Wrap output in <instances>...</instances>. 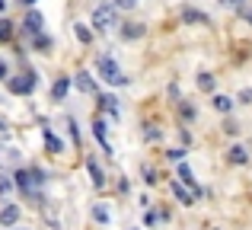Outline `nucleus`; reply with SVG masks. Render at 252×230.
<instances>
[{"label": "nucleus", "instance_id": "1", "mask_svg": "<svg viewBox=\"0 0 252 230\" xmlns=\"http://www.w3.org/2000/svg\"><path fill=\"white\" fill-rule=\"evenodd\" d=\"M96 70H99V77H102L105 83H112V87H128V77H125V70L115 64V58L102 55L96 61Z\"/></svg>", "mask_w": 252, "mask_h": 230}, {"label": "nucleus", "instance_id": "2", "mask_svg": "<svg viewBox=\"0 0 252 230\" xmlns=\"http://www.w3.org/2000/svg\"><path fill=\"white\" fill-rule=\"evenodd\" d=\"M118 26V6L115 3H99L93 10V29L96 32H109Z\"/></svg>", "mask_w": 252, "mask_h": 230}, {"label": "nucleus", "instance_id": "3", "mask_svg": "<svg viewBox=\"0 0 252 230\" xmlns=\"http://www.w3.org/2000/svg\"><path fill=\"white\" fill-rule=\"evenodd\" d=\"M16 186L23 189V192H38V189L45 186V173L35 169V166H32V169H19V173H16Z\"/></svg>", "mask_w": 252, "mask_h": 230}, {"label": "nucleus", "instance_id": "4", "mask_svg": "<svg viewBox=\"0 0 252 230\" xmlns=\"http://www.w3.org/2000/svg\"><path fill=\"white\" fill-rule=\"evenodd\" d=\"M35 74H23V77H13V80H6V87H10V93H16V96H26V93H32L35 90Z\"/></svg>", "mask_w": 252, "mask_h": 230}, {"label": "nucleus", "instance_id": "5", "mask_svg": "<svg viewBox=\"0 0 252 230\" xmlns=\"http://www.w3.org/2000/svg\"><path fill=\"white\" fill-rule=\"evenodd\" d=\"M74 87L80 90V93H86V96H96V93H99V87H96V80H93V74H86V70H80V74H77Z\"/></svg>", "mask_w": 252, "mask_h": 230}, {"label": "nucleus", "instance_id": "6", "mask_svg": "<svg viewBox=\"0 0 252 230\" xmlns=\"http://www.w3.org/2000/svg\"><path fill=\"white\" fill-rule=\"evenodd\" d=\"M179 179H182L185 182V186H189L191 189V192H195V195H201V186H198V179H195V173H191V169H189V163H179Z\"/></svg>", "mask_w": 252, "mask_h": 230}, {"label": "nucleus", "instance_id": "7", "mask_svg": "<svg viewBox=\"0 0 252 230\" xmlns=\"http://www.w3.org/2000/svg\"><path fill=\"white\" fill-rule=\"evenodd\" d=\"M23 29L29 32L32 38H35V35H42V16H38L35 10H32V13H26V23H23Z\"/></svg>", "mask_w": 252, "mask_h": 230}, {"label": "nucleus", "instance_id": "8", "mask_svg": "<svg viewBox=\"0 0 252 230\" xmlns=\"http://www.w3.org/2000/svg\"><path fill=\"white\" fill-rule=\"evenodd\" d=\"M172 195H176L182 205H195V198H198V195H195V192H189L182 182H172Z\"/></svg>", "mask_w": 252, "mask_h": 230}, {"label": "nucleus", "instance_id": "9", "mask_svg": "<svg viewBox=\"0 0 252 230\" xmlns=\"http://www.w3.org/2000/svg\"><path fill=\"white\" fill-rule=\"evenodd\" d=\"M86 169H90V179H93V186H96V189H102V186H105V176H102V169H99V163L93 160V157L86 160Z\"/></svg>", "mask_w": 252, "mask_h": 230}, {"label": "nucleus", "instance_id": "10", "mask_svg": "<svg viewBox=\"0 0 252 230\" xmlns=\"http://www.w3.org/2000/svg\"><path fill=\"white\" fill-rule=\"evenodd\" d=\"M19 221V205H6L3 211H0V224L3 227H13Z\"/></svg>", "mask_w": 252, "mask_h": 230}, {"label": "nucleus", "instance_id": "11", "mask_svg": "<svg viewBox=\"0 0 252 230\" xmlns=\"http://www.w3.org/2000/svg\"><path fill=\"white\" fill-rule=\"evenodd\" d=\"M67 90H70V80H67V77H58V80H55V87H51V96H55V99L61 102L64 96H67Z\"/></svg>", "mask_w": 252, "mask_h": 230}, {"label": "nucleus", "instance_id": "12", "mask_svg": "<svg viewBox=\"0 0 252 230\" xmlns=\"http://www.w3.org/2000/svg\"><path fill=\"white\" fill-rule=\"evenodd\" d=\"M93 134H96V141H99V144L105 147V154H112L109 141H105V122H102V118H96V122H93Z\"/></svg>", "mask_w": 252, "mask_h": 230}, {"label": "nucleus", "instance_id": "13", "mask_svg": "<svg viewBox=\"0 0 252 230\" xmlns=\"http://www.w3.org/2000/svg\"><path fill=\"white\" fill-rule=\"evenodd\" d=\"M182 19H185V23H208V16L198 13V10H191V6H185V10H182Z\"/></svg>", "mask_w": 252, "mask_h": 230}, {"label": "nucleus", "instance_id": "14", "mask_svg": "<svg viewBox=\"0 0 252 230\" xmlns=\"http://www.w3.org/2000/svg\"><path fill=\"white\" fill-rule=\"evenodd\" d=\"M45 144H48V150H51V154H61V150H64L61 137H58V134H51V131H45Z\"/></svg>", "mask_w": 252, "mask_h": 230}, {"label": "nucleus", "instance_id": "15", "mask_svg": "<svg viewBox=\"0 0 252 230\" xmlns=\"http://www.w3.org/2000/svg\"><path fill=\"white\" fill-rule=\"evenodd\" d=\"M10 38H13V23H10V19H0V42H10Z\"/></svg>", "mask_w": 252, "mask_h": 230}, {"label": "nucleus", "instance_id": "16", "mask_svg": "<svg viewBox=\"0 0 252 230\" xmlns=\"http://www.w3.org/2000/svg\"><path fill=\"white\" fill-rule=\"evenodd\" d=\"M214 109L217 112H230V109H233V99H230V96H214Z\"/></svg>", "mask_w": 252, "mask_h": 230}, {"label": "nucleus", "instance_id": "17", "mask_svg": "<svg viewBox=\"0 0 252 230\" xmlns=\"http://www.w3.org/2000/svg\"><path fill=\"white\" fill-rule=\"evenodd\" d=\"M144 32H147L144 26H128V29H122V38H128V42H131V38H141Z\"/></svg>", "mask_w": 252, "mask_h": 230}, {"label": "nucleus", "instance_id": "18", "mask_svg": "<svg viewBox=\"0 0 252 230\" xmlns=\"http://www.w3.org/2000/svg\"><path fill=\"white\" fill-rule=\"evenodd\" d=\"M74 35H77V38H80V42H83V45H90V42H93V32H90V29H86V26H80V23H77V26H74Z\"/></svg>", "mask_w": 252, "mask_h": 230}, {"label": "nucleus", "instance_id": "19", "mask_svg": "<svg viewBox=\"0 0 252 230\" xmlns=\"http://www.w3.org/2000/svg\"><path fill=\"white\" fill-rule=\"evenodd\" d=\"M230 160H233V163H246L249 160L246 147H233V150H230Z\"/></svg>", "mask_w": 252, "mask_h": 230}, {"label": "nucleus", "instance_id": "20", "mask_svg": "<svg viewBox=\"0 0 252 230\" xmlns=\"http://www.w3.org/2000/svg\"><path fill=\"white\" fill-rule=\"evenodd\" d=\"M198 87L201 90H214V77L211 74H198Z\"/></svg>", "mask_w": 252, "mask_h": 230}, {"label": "nucleus", "instance_id": "21", "mask_svg": "<svg viewBox=\"0 0 252 230\" xmlns=\"http://www.w3.org/2000/svg\"><path fill=\"white\" fill-rule=\"evenodd\" d=\"M102 106L109 109L112 115H118V99H115V96H102Z\"/></svg>", "mask_w": 252, "mask_h": 230}, {"label": "nucleus", "instance_id": "22", "mask_svg": "<svg viewBox=\"0 0 252 230\" xmlns=\"http://www.w3.org/2000/svg\"><path fill=\"white\" fill-rule=\"evenodd\" d=\"M93 218H96L99 224H105V221H109V211H105L102 205H96V208H93Z\"/></svg>", "mask_w": 252, "mask_h": 230}, {"label": "nucleus", "instance_id": "23", "mask_svg": "<svg viewBox=\"0 0 252 230\" xmlns=\"http://www.w3.org/2000/svg\"><path fill=\"white\" fill-rule=\"evenodd\" d=\"M169 160H172V163H182V160H185V150H179V147L169 150Z\"/></svg>", "mask_w": 252, "mask_h": 230}, {"label": "nucleus", "instance_id": "24", "mask_svg": "<svg viewBox=\"0 0 252 230\" xmlns=\"http://www.w3.org/2000/svg\"><path fill=\"white\" fill-rule=\"evenodd\" d=\"M220 6H227V10H240L243 0H220Z\"/></svg>", "mask_w": 252, "mask_h": 230}, {"label": "nucleus", "instance_id": "25", "mask_svg": "<svg viewBox=\"0 0 252 230\" xmlns=\"http://www.w3.org/2000/svg\"><path fill=\"white\" fill-rule=\"evenodd\" d=\"M144 137H147V141H154V137L160 141V131H154V125H147V131H144Z\"/></svg>", "mask_w": 252, "mask_h": 230}, {"label": "nucleus", "instance_id": "26", "mask_svg": "<svg viewBox=\"0 0 252 230\" xmlns=\"http://www.w3.org/2000/svg\"><path fill=\"white\" fill-rule=\"evenodd\" d=\"M134 3H137V0H115V6H118V10H131Z\"/></svg>", "mask_w": 252, "mask_h": 230}, {"label": "nucleus", "instance_id": "27", "mask_svg": "<svg viewBox=\"0 0 252 230\" xmlns=\"http://www.w3.org/2000/svg\"><path fill=\"white\" fill-rule=\"evenodd\" d=\"M35 48H48V35H35Z\"/></svg>", "mask_w": 252, "mask_h": 230}, {"label": "nucleus", "instance_id": "28", "mask_svg": "<svg viewBox=\"0 0 252 230\" xmlns=\"http://www.w3.org/2000/svg\"><path fill=\"white\" fill-rule=\"evenodd\" d=\"M10 189H13V182H10V179H0V195L10 192Z\"/></svg>", "mask_w": 252, "mask_h": 230}, {"label": "nucleus", "instance_id": "29", "mask_svg": "<svg viewBox=\"0 0 252 230\" xmlns=\"http://www.w3.org/2000/svg\"><path fill=\"white\" fill-rule=\"evenodd\" d=\"M240 99H243V102H252V90H243V93H240Z\"/></svg>", "mask_w": 252, "mask_h": 230}, {"label": "nucleus", "instance_id": "30", "mask_svg": "<svg viewBox=\"0 0 252 230\" xmlns=\"http://www.w3.org/2000/svg\"><path fill=\"white\" fill-rule=\"evenodd\" d=\"M243 19H246V23L252 26V6H249V10H243Z\"/></svg>", "mask_w": 252, "mask_h": 230}, {"label": "nucleus", "instance_id": "31", "mask_svg": "<svg viewBox=\"0 0 252 230\" xmlns=\"http://www.w3.org/2000/svg\"><path fill=\"white\" fill-rule=\"evenodd\" d=\"M3 77H6V64L0 61V80H3Z\"/></svg>", "mask_w": 252, "mask_h": 230}, {"label": "nucleus", "instance_id": "32", "mask_svg": "<svg viewBox=\"0 0 252 230\" xmlns=\"http://www.w3.org/2000/svg\"><path fill=\"white\" fill-rule=\"evenodd\" d=\"M0 10H6V0H0Z\"/></svg>", "mask_w": 252, "mask_h": 230}, {"label": "nucleus", "instance_id": "33", "mask_svg": "<svg viewBox=\"0 0 252 230\" xmlns=\"http://www.w3.org/2000/svg\"><path fill=\"white\" fill-rule=\"evenodd\" d=\"M23 3H26V6H32V3H35V0H23Z\"/></svg>", "mask_w": 252, "mask_h": 230}]
</instances>
